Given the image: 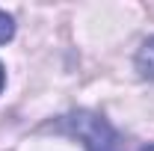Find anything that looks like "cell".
Segmentation results:
<instances>
[{"label": "cell", "instance_id": "6da1fadb", "mask_svg": "<svg viewBox=\"0 0 154 151\" xmlns=\"http://www.w3.org/2000/svg\"><path fill=\"white\" fill-rule=\"evenodd\" d=\"M54 131L80 139L86 151H122V136L113 125L95 110H71L51 125Z\"/></svg>", "mask_w": 154, "mask_h": 151}, {"label": "cell", "instance_id": "7a4b0ae2", "mask_svg": "<svg viewBox=\"0 0 154 151\" xmlns=\"http://www.w3.org/2000/svg\"><path fill=\"white\" fill-rule=\"evenodd\" d=\"M134 68L142 80H154V36H148L134 57Z\"/></svg>", "mask_w": 154, "mask_h": 151}, {"label": "cell", "instance_id": "3957f363", "mask_svg": "<svg viewBox=\"0 0 154 151\" xmlns=\"http://www.w3.org/2000/svg\"><path fill=\"white\" fill-rule=\"evenodd\" d=\"M12 39H15V18L0 9V45H6V42H12Z\"/></svg>", "mask_w": 154, "mask_h": 151}, {"label": "cell", "instance_id": "5b68a950", "mask_svg": "<svg viewBox=\"0 0 154 151\" xmlns=\"http://www.w3.org/2000/svg\"><path fill=\"white\" fill-rule=\"evenodd\" d=\"M139 151H154V142H145V145H142Z\"/></svg>", "mask_w": 154, "mask_h": 151}, {"label": "cell", "instance_id": "277c9868", "mask_svg": "<svg viewBox=\"0 0 154 151\" xmlns=\"http://www.w3.org/2000/svg\"><path fill=\"white\" fill-rule=\"evenodd\" d=\"M3 86H6V68H3V62H0V92H3Z\"/></svg>", "mask_w": 154, "mask_h": 151}]
</instances>
